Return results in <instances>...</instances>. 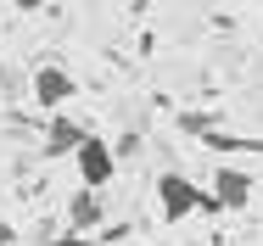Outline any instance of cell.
Returning a JSON list of instances; mask_svg holds the SVG:
<instances>
[{
    "label": "cell",
    "mask_w": 263,
    "mask_h": 246,
    "mask_svg": "<svg viewBox=\"0 0 263 246\" xmlns=\"http://www.w3.org/2000/svg\"><path fill=\"white\" fill-rule=\"evenodd\" d=\"M157 207L168 224H179V218H191V213H218V201H213V191H196L185 174H157Z\"/></svg>",
    "instance_id": "obj_1"
},
{
    "label": "cell",
    "mask_w": 263,
    "mask_h": 246,
    "mask_svg": "<svg viewBox=\"0 0 263 246\" xmlns=\"http://www.w3.org/2000/svg\"><path fill=\"white\" fill-rule=\"evenodd\" d=\"M79 179H84V191H106L112 185V174H118V151H112V140H101V135H90L84 146H79Z\"/></svg>",
    "instance_id": "obj_2"
},
{
    "label": "cell",
    "mask_w": 263,
    "mask_h": 246,
    "mask_svg": "<svg viewBox=\"0 0 263 246\" xmlns=\"http://www.w3.org/2000/svg\"><path fill=\"white\" fill-rule=\"evenodd\" d=\"M73 96H79V84H73V73H67V67H40V73H34V101H40L51 118H56Z\"/></svg>",
    "instance_id": "obj_3"
},
{
    "label": "cell",
    "mask_w": 263,
    "mask_h": 246,
    "mask_svg": "<svg viewBox=\"0 0 263 246\" xmlns=\"http://www.w3.org/2000/svg\"><path fill=\"white\" fill-rule=\"evenodd\" d=\"M90 140V129L79 123V118H67V112H56L51 129H45V157H79V146Z\"/></svg>",
    "instance_id": "obj_4"
},
{
    "label": "cell",
    "mask_w": 263,
    "mask_h": 246,
    "mask_svg": "<svg viewBox=\"0 0 263 246\" xmlns=\"http://www.w3.org/2000/svg\"><path fill=\"white\" fill-rule=\"evenodd\" d=\"M213 201H218L224 213L247 207V201H252V174H241V168H230V162H224V168L213 174Z\"/></svg>",
    "instance_id": "obj_5"
},
{
    "label": "cell",
    "mask_w": 263,
    "mask_h": 246,
    "mask_svg": "<svg viewBox=\"0 0 263 246\" xmlns=\"http://www.w3.org/2000/svg\"><path fill=\"white\" fill-rule=\"evenodd\" d=\"M101 218H106V201H101V191H79V196L67 201V224H73V235L96 230Z\"/></svg>",
    "instance_id": "obj_6"
},
{
    "label": "cell",
    "mask_w": 263,
    "mask_h": 246,
    "mask_svg": "<svg viewBox=\"0 0 263 246\" xmlns=\"http://www.w3.org/2000/svg\"><path fill=\"white\" fill-rule=\"evenodd\" d=\"M51 246H106V241H96V235H73V230H67V235H56Z\"/></svg>",
    "instance_id": "obj_7"
},
{
    "label": "cell",
    "mask_w": 263,
    "mask_h": 246,
    "mask_svg": "<svg viewBox=\"0 0 263 246\" xmlns=\"http://www.w3.org/2000/svg\"><path fill=\"white\" fill-rule=\"evenodd\" d=\"M112 151H118V157H135V151H140V135H123V140H118Z\"/></svg>",
    "instance_id": "obj_8"
},
{
    "label": "cell",
    "mask_w": 263,
    "mask_h": 246,
    "mask_svg": "<svg viewBox=\"0 0 263 246\" xmlns=\"http://www.w3.org/2000/svg\"><path fill=\"white\" fill-rule=\"evenodd\" d=\"M11 241H17V230H11L6 218H0V246H11Z\"/></svg>",
    "instance_id": "obj_9"
}]
</instances>
